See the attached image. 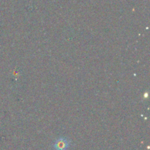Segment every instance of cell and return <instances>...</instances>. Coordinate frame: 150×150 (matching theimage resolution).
Listing matches in <instances>:
<instances>
[{
	"mask_svg": "<svg viewBox=\"0 0 150 150\" xmlns=\"http://www.w3.org/2000/svg\"><path fill=\"white\" fill-rule=\"evenodd\" d=\"M70 146V141L65 137H59L53 144L54 150H67Z\"/></svg>",
	"mask_w": 150,
	"mask_h": 150,
	"instance_id": "cell-1",
	"label": "cell"
}]
</instances>
